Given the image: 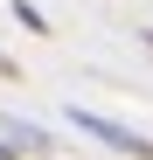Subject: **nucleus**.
<instances>
[{"label":"nucleus","mask_w":153,"mask_h":160,"mask_svg":"<svg viewBox=\"0 0 153 160\" xmlns=\"http://www.w3.org/2000/svg\"><path fill=\"white\" fill-rule=\"evenodd\" d=\"M70 118H76V132H91V139H105L111 153L153 160V139H146V132H132V125H118V118H105V112H70Z\"/></svg>","instance_id":"f257e3e1"},{"label":"nucleus","mask_w":153,"mask_h":160,"mask_svg":"<svg viewBox=\"0 0 153 160\" xmlns=\"http://www.w3.org/2000/svg\"><path fill=\"white\" fill-rule=\"evenodd\" d=\"M14 21H21L28 35H49V21H42V7H28V0H14Z\"/></svg>","instance_id":"f03ea898"},{"label":"nucleus","mask_w":153,"mask_h":160,"mask_svg":"<svg viewBox=\"0 0 153 160\" xmlns=\"http://www.w3.org/2000/svg\"><path fill=\"white\" fill-rule=\"evenodd\" d=\"M139 42H146V49H153V28H146V35H139Z\"/></svg>","instance_id":"7ed1b4c3"}]
</instances>
